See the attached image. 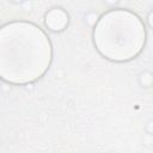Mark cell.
Listing matches in <instances>:
<instances>
[{
  "instance_id": "6da1fadb",
  "label": "cell",
  "mask_w": 153,
  "mask_h": 153,
  "mask_svg": "<svg viewBox=\"0 0 153 153\" xmlns=\"http://www.w3.org/2000/svg\"><path fill=\"white\" fill-rule=\"evenodd\" d=\"M51 60V45L45 33L30 23H13L1 30V75L24 84L39 78Z\"/></svg>"
},
{
  "instance_id": "7a4b0ae2",
  "label": "cell",
  "mask_w": 153,
  "mask_h": 153,
  "mask_svg": "<svg viewBox=\"0 0 153 153\" xmlns=\"http://www.w3.org/2000/svg\"><path fill=\"white\" fill-rule=\"evenodd\" d=\"M93 37L102 55L115 61H127L141 51L146 30L136 14L117 10L110 11L98 20Z\"/></svg>"
},
{
  "instance_id": "3957f363",
  "label": "cell",
  "mask_w": 153,
  "mask_h": 153,
  "mask_svg": "<svg viewBox=\"0 0 153 153\" xmlns=\"http://www.w3.org/2000/svg\"><path fill=\"white\" fill-rule=\"evenodd\" d=\"M68 23V16L62 8H53L45 14V25L53 31H61Z\"/></svg>"
},
{
  "instance_id": "277c9868",
  "label": "cell",
  "mask_w": 153,
  "mask_h": 153,
  "mask_svg": "<svg viewBox=\"0 0 153 153\" xmlns=\"http://www.w3.org/2000/svg\"><path fill=\"white\" fill-rule=\"evenodd\" d=\"M139 81L142 85V87H149L153 84V74H151L149 72H143L140 74Z\"/></svg>"
},
{
  "instance_id": "5b68a950",
  "label": "cell",
  "mask_w": 153,
  "mask_h": 153,
  "mask_svg": "<svg viewBox=\"0 0 153 153\" xmlns=\"http://www.w3.org/2000/svg\"><path fill=\"white\" fill-rule=\"evenodd\" d=\"M148 23H149V25L153 27V11L149 13V16H148Z\"/></svg>"
}]
</instances>
